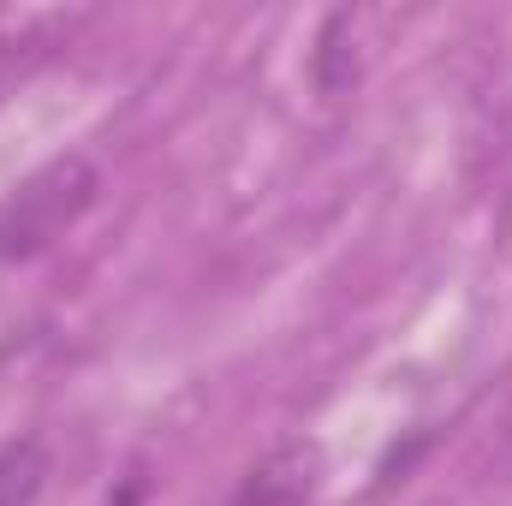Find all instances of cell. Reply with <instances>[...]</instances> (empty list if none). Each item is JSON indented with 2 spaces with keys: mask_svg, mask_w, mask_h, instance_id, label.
<instances>
[{
  "mask_svg": "<svg viewBox=\"0 0 512 506\" xmlns=\"http://www.w3.org/2000/svg\"><path fill=\"white\" fill-rule=\"evenodd\" d=\"M507 453H512V447H507Z\"/></svg>",
  "mask_w": 512,
  "mask_h": 506,
  "instance_id": "5",
  "label": "cell"
},
{
  "mask_svg": "<svg viewBox=\"0 0 512 506\" xmlns=\"http://www.w3.org/2000/svg\"><path fill=\"white\" fill-rule=\"evenodd\" d=\"M54 42H60V24H36V30H18V36H0V96L18 84V78H30L48 54H54Z\"/></svg>",
  "mask_w": 512,
  "mask_h": 506,
  "instance_id": "4",
  "label": "cell"
},
{
  "mask_svg": "<svg viewBox=\"0 0 512 506\" xmlns=\"http://www.w3.org/2000/svg\"><path fill=\"white\" fill-rule=\"evenodd\" d=\"M316 495V447H274L262 465H251V477L233 489L227 506H304Z\"/></svg>",
  "mask_w": 512,
  "mask_h": 506,
  "instance_id": "2",
  "label": "cell"
},
{
  "mask_svg": "<svg viewBox=\"0 0 512 506\" xmlns=\"http://www.w3.org/2000/svg\"><path fill=\"white\" fill-rule=\"evenodd\" d=\"M48 441L42 435H18L0 447V506H36L42 489H48Z\"/></svg>",
  "mask_w": 512,
  "mask_h": 506,
  "instance_id": "3",
  "label": "cell"
},
{
  "mask_svg": "<svg viewBox=\"0 0 512 506\" xmlns=\"http://www.w3.org/2000/svg\"><path fill=\"white\" fill-rule=\"evenodd\" d=\"M102 197V167L78 149L42 161L30 179H18L0 203V262H30L60 245Z\"/></svg>",
  "mask_w": 512,
  "mask_h": 506,
  "instance_id": "1",
  "label": "cell"
}]
</instances>
